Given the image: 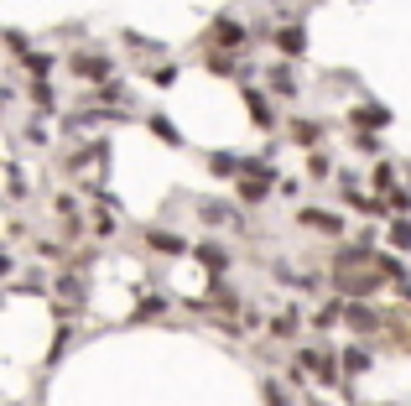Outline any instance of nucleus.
Wrapping results in <instances>:
<instances>
[{"instance_id":"f03ea898","label":"nucleus","mask_w":411,"mask_h":406,"mask_svg":"<svg viewBox=\"0 0 411 406\" xmlns=\"http://www.w3.org/2000/svg\"><path fill=\"white\" fill-rule=\"evenodd\" d=\"M276 42H282V52H302V32H297V26H292V32H282Z\"/></svg>"},{"instance_id":"f257e3e1","label":"nucleus","mask_w":411,"mask_h":406,"mask_svg":"<svg viewBox=\"0 0 411 406\" xmlns=\"http://www.w3.org/2000/svg\"><path fill=\"white\" fill-rule=\"evenodd\" d=\"M213 32H219V36H213L219 47H235V42H240V26H235V21H219V26H213Z\"/></svg>"}]
</instances>
